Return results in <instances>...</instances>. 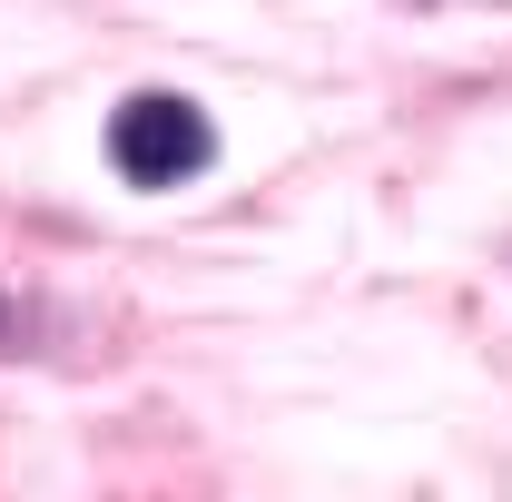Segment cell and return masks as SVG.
Listing matches in <instances>:
<instances>
[{
    "mask_svg": "<svg viewBox=\"0 0 512 502\" xmlns=\"http://www.w3.org/2000/svg\"><path fill=\"white\" fill-rule=\"evenodd\" d=\"M0 345H10V306H0Z\"/></svg>",
    "mask_w": 512,
    "mask_h": 502,
    "instance_id": "cell-2",
    "label": "cell"
},
{
    "mask_svg": "<svg viewBox=\"0 0 512 502\" xmlns=\"http://www.w3.org/2000/svg\"><path fill=\"white\" fill-rule=\"evenodd\" d=\"M109 158H119L128 188H178V178H197L217 158V128L178 89H138L119 119H109Z\"/></svg>",
    "mask_w": 512,
    "mask_h": 502,
    "instance_id": "cell-1",
    "label": "cell"
}]
</instances>
